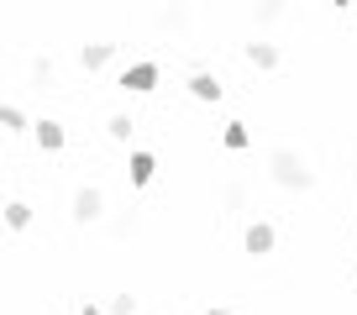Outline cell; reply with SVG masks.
<instances>
[{"label": "cell", "mask_w": 357, "mask_h": 315, "mask_svg": "<svg viewBox=\"0 0 357 315\" xmlns=\"http://www.w3.org/2000/svg\"><path fill=\"white\" fill-rule=\"evenodd\" d=\"M242 205H247V184L231 179V184H226V210H242Z\"/></svg>", "instance_id": "9a60e30c"}, {"label": "cell", "mask_w": 357, "mask_h": 315, "mask_svg": "<svg viewBox=\"0 0 357 315\" xmlns=\"http://www.w3.org/2000/svg\"><path fill=\"white\" fill-rule=\"evenodd\" d=\"M105 132H111L116 142H132V116H111V121H105Z\"/></svg>", "instance_id": "5bb4252c"}, {"label": "cell", "mask_w": 357, "mask_h": 315, "mask_svg": "<svg viewBox=\"0 0 357 315\" xmlns=\"http://www.w3.org/2000/svg\"><path fill=\"white\" fill-rule=\"evenodd\" d=\"M111 58H116V43H84V47H79V63H84L89 74H95V68H105Z\"/></svg>", "instance_id": "8992f818"}, {"label": "cell", "mask_w": 357, "mask_h": 315, "mask_svg": "<svg viewBox=\"0 0 357 315\" xmlns=\"http://www.w3.org/2000/svg\"><path fill=\"white\" fill-rule=\"evenodd\" d=\"M279 43H247V63L252 68H279Z\"/></svg>", "instance_id": "ba28073f"}, {"label": "cell", "mask_w": 357, "mask_h": 315, "mask_svg": "<svg viewBox=\"0 0 357 315\" xmlns=\"http://www.w3.org/2000/svg\"><path fill=\"white\" fill-rule=\"evenodd\" d=\"M100 215H105V194L95 190V184H79V190H74V221L79 226H95Z\"/></svg>", "instance_id": "7a4b0ae2"}, {"label": "cell", "mask_w": 357, "mask_h": 315, "mask_svg": "<svg viewBox=\"0 0 357 315\" xmlns=\"http://www.w3.org/2000/svg\"><path fill=\"white\" fill-rule=\"evenodd\" d=\"M242 242H247V252H252V258H268V252H273V242H279V231H273L268 221H252Z\"/></svg>", "instance_id": "277c9868"}, {"label": "cell", "mask_w": 357, "mask_h": 315, "mask_svg": "<svg viewBox=\"0 0 357 315\" xmlns=\"http://www.w3.org/2000/svg\"><path fill=\"white\" fill-rule=\"evenodd\" d=\"M190 95H195V100H221V79H215V74H205V68H195Z\"/></svg>", "instance_id": "9c48e42d"}, {"label": "cell", "mask_w": 357, "mask_h": 315, "mask_svg": "<svg viewBox=\"0 0 357 315\" xmlns=\"http://www.w3.org/2000/svg\"><path fill=\"white\" fill-rule=\"evenodd\" d=\"M6 226H11V231H26V226H32V205L11 200V205H6Z\"/></svg>", "instance_id": "30bf717a"}, {"label": "cell", "mask_w": 357, "mask_h": 315, "mask_svg": "<svg viewBox=\"0 0 357 315\" xmlns=\"http://www.w3.org/2000/svg\"><path fill=\"white\" fill-rule=\"evenodd\" d=\"M0 47H6V26H0Z\"/></svg>", "instance_id": "ffe728a7"}, {"label": "cell", "mask_w": 357, "mask_h": 315, "mask_svg": "<svg viewBox=\"0 0 357 315\" xmlns=\"http://www.w3.org/2000/svg\"><path fill=\"white\" fill-rule=\"evenodd\" d=\"M132 310H137L132 294H116V300H111V315H132Z\"/></svg>", "instance_id": "e0dca14e"}, {"label": "cell", "mask_w": 357, "mask_h": 315, "mask_svg": "<svg viewBox=\"0 0 357 315\" xmlns=\"http://www.w3.org/2000/svg\"><path fill=\"white\" fill-rule=\"evenodd\" d=\"M205 315H231V310H221V305H211V310H205Z\"/></svg>", "instance_id": "d6986e66"}, {"label": "cell", "mask_w": 357, "mask_h": 315, "mask_svg": "<svg viewBox=\"0 0 357 315\" xmlns=\"http://www.w3.org/2000/svg\"><path fill=\"white\" fill-rule=\"evenodd\" d=\"M32 79H37V90H47V79H53V58H32Z\"/></svg>", "instance_id": "2e32d148"}, {"label": "cell", "mask_w": 357, "mask_h": 315, "mask_svg": "<svg viewBox=\"0 0 357 315\" xmlns=\"http://www.w3.org/2000/svg\"><path fill=\"white\" fill-rule=\"evenodd\" d=\"M121 90H132V95H153V90H158V63H147V58H142V63H132V68L121 74Z\"/></svg>", "instance_id": "3957f363"}, {"label": "cell", "mask_w": 357, "mask_h": 315, "mask_svg": "<svg viewBox=\"0 0 357 315\" xmlns=\"http://www.w3.org/2000/svg\"><path fill=\"white\" fill-rule=\"evenodd\" d=\"M336 6H352V0H336Z\"/></svg>", "instance_id": "44dd1931"}, {"label": "cell", "mask_w": 357, "mask_h": 315, "mask_svg": "<svg viewBox=\"0 0 357 315\" xmlns=\"http://www.w3.org/2000/svg\"><path fill=\"white\" fill-rule=\"evenodd\" d=\"M268 174H273V184L279 190H289V194H305V190H315V169L305 163L294 147H279V153H268Z\"/></svg>", "instance_id": "6da1fadb"}, {"label": "cell", "mask_w": 357, "mask_h": 315, "mask_svg": "<svg viewBox=\"0 0 357 315\" xmlns=\"http://www.w3.org/2000/svg\"><path fill=\"white\" fill-rule=\"evenodd\" d=\"M32 137H37V147H43V153H63V142H68L63 121H32Z\"/></svg>", "instance_id": "5b68a950"}, {"label": "cell", "mask_w": 357, "mask_h": 315, "mask_svg": "<svg viewBox=\"0 0 357 315\" xmlns=\"http://www.w3.org/2000/svg\"><path fill=\"white\" fill-rule=\"evenodd\" d=\"M221 142L231 147V153H242V147H247V126H242V121H231V126L221 132Z\"/></svg>", "instance_id": "4fadbf2b"}, {"label": "cell", "mask_w": 357, "mask_h": 315, "mask_svg": "<svg viewBox=\"0 0 357 315\" xmlns=\"http://www.w3.org/2000/svg\"><path fill=\"white\" fill-rule=\"evenodd\" d=\"M284 11H289V0H252V16H257L263 26H268V22H279Z\"/></svg>", "instance_id": "8fae6325"}, {"label": "cell", "mask_w": 357, "mask_h": 315, "mask_svg": "<svg viewBox=\"0 0 357 315\" xmlns=\"http://www.w3.org/2000/svg\"><path fill=\"white\" fill-rule=\"evenodd\" d=\"M79 315H105V310H100V305H84V310H79Z\"/></svg>", "instance_id": "ac0fdd59"}, {"label": "cell", "mask_w": 357, "mask_h": 315, "mask_svg": "<svg viewBox=\"0 0 357 315\" xmlns=\"http://www.w3.org/2000/svg\"><path fill=\"white\" fill-rule=\"evenodd\" d=\"M153 169H158V158L147 153V147H137V153H132V184H137V190L153 184Z\"/></svg>", "instance_id": "52a82bcc"}, {"label": "cell", "mask_w": 357, "mask_h": 315, "mask_svg": "<svg viewBox=\"0 0 357 315\" xmlns=\"http://www.w3.org/2000/svg\"><path fill=\"white\" fill-rule=\"evenodd\" d=\"M0 126H6V132H32V121L22 116V105H6V100H0Z\"/></svg>", "instance_id": "7c38bea8"}]
</instances>
